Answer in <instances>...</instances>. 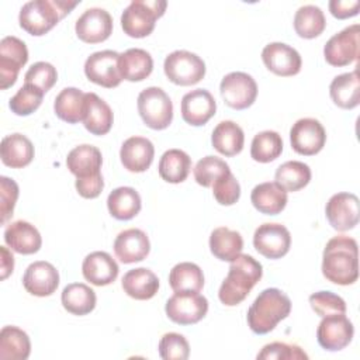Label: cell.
<instances>
[{"instance_id": "1", "label": "cell", "mask_w": 360, "mask_h": 360, "mask_svg": "<svg viewBox=\"0 0 360 360\" xmlns=\"http://www.w3.org/2000/svg\"><path fill=\"white\" fill-rule=\"evenodd\" d=\"M323 277L338 285H350L359 278L357 242L346 235L328 240L322 255Z\"/></svg>"}, {"instance_id": "2", "label": "cell", "mask_w": 360, "mask_h": 360, "mask_svg": "<svg viewBox=\"0 0 360 360\" xmlns=\"http://www.w3.org/2000/svg\"><path fill=\"white\" fill-rule=\"evenodd\" d=\"M263 276L262 264L250 255H239L231 262L228 274L222 281L218 298L226 307L240 304L260 281Z\"/></svg>"}, {"instance_id": "3", "label": "cell", "mask_w": 360, "mask_h": 360, "mask_svg": "<svg viewBox=\"0 0 360 360\" xmlns=\"http://www.w3.org/2000/svg\"><path fill=\"white\" fill-rule=\"evenodd\" d=\"M291 312V301L278 288L263 290L248 309V325L256 335L271 332Z\"/></svg>"}, {"instance_id": "4", "label": "cell", "mask_w": 360, "mask_h": 360, "mask_svg": "<svg viewBox=\"0 0 360 360\" xmlns=\"http://www.w3.org/2000/svg\"><path fill=\"white\" fill-rule=\"evenodd\" d=\"M80 1L34 0L25 3L18 15L20 27L30 35L41 37L49 32Z\"/></svg>"}, {"instance_id": "5", "label": "cell", "mask_w": 360, "mask_h": 360, "mask_svg": "<svg viewBox=\"0 0 360 360\" xmlns=\"http://www.w3.org/2000/svg\"><path fill=\"white\" fill-rule=\"evenodd\" d=\"M167 3L163 0H132L122 11L121 27L128 37L143 38L152 34L155 22L165 14Z\"/></svg>"}, {"instance_id": "6", "label": "cell", "mask_w": 360, "mask_h": 360, "mask_svg": "<svg viewBox=\"0 0 360 360\" xmlns=\"http://www.w3.org/2000/svg\"><path fill=\"white\" fill-rule=\"evenodd\" d=\"M138 112L142 121L152 129L167 128L173 120V104L160 87H146L138 96Z\"/></svg>"}, {"instance_id": "7", "label": "cell", "mask_w": 360, "mask_h": 360, "mask_svg": "<svg viewBox=\"0 0 360 360\" xmlns=\"http://www.w3.org/2000/svg\"><path fill=\"white\" fill-rule=\"evenodd\" d=\"M163 70L172 83L193 86L205 76V63L198 55L180 49L166 56Z\"/></svg>"}, {"instance_id": "8", "label": "cell", "mask_w": 360, "mask_h": 360, "mask_svg": "<svg viewBox=\"0 0 360 360\" xmlns=\"http://www.w3.org/2000/svg\"><path fill=\"white\" fill-rule=\"evenodd\" d=\"M166 315L179 325L200 322L208 312V301L200 292L176 291L166 302Z\"/></svg>"}, {"instance_id": "9", "label": "cell", "mask_w": 360, "mask_h": 360, "mask_svg": "<svg viewBox=\"0 0 360 360\" xmlns=\"http://www.w3.org/2000/svg\"><path fill=\"white\" fill-rule=\"evenodd\" d=\"M359 24H352L329 38L323 46L325 60L330 66L342 68L357 60L359 58Z\"/></svg>"}, {"instance_id": "10", "label": "cell", "mask_w": 360, "mask_h": 360, "mask_svg": "<svg viewBox=\"0 0 360 360\" xmlns=\"http://www.w3.org/2000/svg\"><path fill=\"white\" fill-rule=\"evenodd\" d=\"M219 91L226 105L233 110H245L255 103L257 84L255 79L245 72H231L221 80Z\"/></svg>"}, {"instance_id": "11", "label": "cell", "mask_w": 360, "mask_h": 360, "mask_svg": "<svg viewBox=\"0 0 360 360\" xmlns=\"http://www.w3.org/2000/svg\"><path fill=\"white\" fill-rule=\"evenodd\" d=\"M118 60L120 53L115 51L94 52L84 62V75L90 82L105 89L117 87L122 80Z\"/></svg>"}, {"instance_id": "12", "label": "cell", "mask_w": 360, "mask_h": 360, "mask_svg": "<svg viewBox=\"0 0 360 360\" xmlns=\"http://www.w3.org/2000/svg\"><path fill=\"white\" fill-rule=\"evenodd\" d=\"M28 60V49L24 41L8 35L0 41V89L11 87L18 77L20 69Z\"/></svg>"}, {"instance_id": "13", "label": "cell", "mask_w": 360, "mask_h": 360, "mask_svg": "<svg viewBox=\"0 0 360 360\" xmlns=\"http://www.w3.org/2000/svg\"><path fill=\"white\" fill-rule=\"evenodd\" d=\"M353 335V323L345 314L323 316L316 329V340L319 346L328 352L345 349L352 342Z\"/></svg>"}, {"instance_id": "14", "label": "cell", "mask_w": 360, "mask_h": 360, "mask_svg": "<svg viewBox=\"0 0 360 360\" xmlns=\"http://www.w3.org/2000/svg\"><path fill=\"white\" fill-rule=\"evenodd\" d=\"M290 142L298 155L312 156L325 146L326 132L318 120L301 118L290 129Z\"/></svg>"}, {"instance_id": "15", "label": "cell", "mask_w": 360, "mask_h": 360, "mask_svg": "<svg viewBox=\"0 0 360 360\" xmlns=\"http://www.w3.org/2000/svg\"><path fill=\"white\" fill-rule=\"evenodd\" d=\"M253 246L262 256L267 259H280L290 250V231L281 224H262L253 233Z\"/></svg>"}, {"instance_id": "16", "label": "cell", "mask_w": 360, "mask_h": 360, "mask_svg": "<svg viewBox=\"0 0 360 360\" xmlns=\"http://www.w3.org/2000/svg\"><path fill=\"white\" fill-rule=\"evenodd\" d=\"M325 215L329 225L339 231H350L359 224L360 208L359 198L353 193L333 194L325 207Z\"/></svg>"}, {"instance_id": "17", "label": "cell", "mask_w": 360, "mask_h": 360, "mask_svg": "<svg viewBox=\"0 0 360 360\" xmlns=\"http://www.w3.org/2000/svg\"><path fill=\"white\" fill-rule=\"evenodd\" d=\"M75 30L80 41L98 44L110 38L112 32V18L107 10L91 7L76 20Z\"/></svg>"}, {"instance_id": "18", "label": "cell", "mask_w": 360, "mask_h": 360, "mask_svg": "<svg viewBox=\"0 0 360 360\" xmlns=\"http://www.w3.org/2000/svg\"><path fill=\"white\" fill-rule=\"evenodd\" d=\"M262 60L270 72L283 77L300 73L302 66L298 51L283 42L267 44L262 51Z\"/></svg>"}, {"instance_id": "19", "label": "cell", "mask_w": 360, "mask_h": 360, "mask_svg": "<svg viewBox=\"0 0 360 360\" xmlns=\"http://www.w3.org/2000/svg\"><path fill=\"white\" fill-rule=\"evenodd\" d=\"M180 108L181 117L187 124L193 127H201L214 117L217 111V103L208 90L195 89L183 96Z\"/></svg>"}, {"instance_id": "20", "label": "cell", "mask_w": 360, "mask_h": 360, "mask_svg": "<svg viewBox=\"0 0 360 360\" xmlns=\"http://www.w3.org/2000/svg\"><path fill=\"white\" fill-rule=\"evenodd\" d=\"M22 285L31 295H52L59 285V273L49 262H34L27 267L22 276Z\"/></svg>"}, {"instance_id": "21", "label": "cell", "mask_w": 360, "mask_h": 360, "mask_svg": "<svg viewBox=\"0 0 360 360\" xmlns=\"http://www.w3.org/2000/svg\"><path fill=\"white\" fill-rule=\"evenodd\" d=\"M103 156L98 148L93 145H79L73 148L66 158V166L76 180H89L101 176Z\"/></svg>"}, {"instance_id": "22", "label": "cell", "mask_w": 360, "mask_h": 360, "mask_svg": "<svg viewBox=\"0 0 360 360\" xmlns=\"http://www.w3.org/2000/svg\"><path fill=\"white\" fill-rule=\"evenodd\" d=\"M150 250L148 235L138 228L120 232L114 240V253L124 264L142 262Z\"/></svg>"}, {"instance_id": "23", "label": "cell", "mask_w": 360, "mask_h": 360, "mask_svg": "<svg viewBox=\"0 0 360 360\" xmlns=\"http://www.w3.org/2000/svg\"><path fill=\"white\" fill-rule=\"evenodd\" d=\"M153 143L143 136H131L121 145L120 158L122 166L132 173L148 170L153 162Z\"/></svg>"}, {"instance_id": "24", "label": "cell", "mask_w": 360, "mask_h": 360, "mask_svg": "<svg viewBox=\"0 0 360 360\" xmlns=\"http://www.w3.org/2000/svg\"><path fill=\"white\" fill-rule=\"evenodd\" d=\"M118 264L107 252H91L82 264L83 277L93 285L104 287L115 281L118 277Z\"/></svg>"}, {"instance_id": "25", "label": "cell", "mask_w": 360, "mask_h": 360, "mask_svg": "<svg viewBox=\"0 0 360 360\" xmlns=\"http://www.w3.org/2000/svg\"><path fill=\"white\" fill-rule=\"evenodd\" d=\"M4 240L11 250L20 255H32L41 249L42 238L38 229L22 219L7 225L4 231Z\"/></svg>"}, {"instance_id": "26", "label": "cell", "mask_w": 360, "mask_h": 360, "mask_svg": "<svg viewBox=\"0 0 360 360\" xmlns=\"http://www.w3.org/2000/svg\"><path fill=\"white\" fill-rule=\"evenodd\" d=\"M114 121L111 107L96 93H86V105L83 125L93 135H105L110 132Z\"/></svg>"}, {"instance_id": "27", "label": "cell", "mask_w": 360, "mask_h": 360, "mask_svg": "<svg viewBox=\"0 0 360 360\" xmlns=\"http://www.w3.org/2000/svg\"><path fill=\"white\" fill-rule=\"evenodd\" d=\"M1 162L11 169H22L34 159V145L22 134H11L1 139Z\"/></svg>"}, {"instance_id": "28", "label": "cell", "mask_w": 360, "mask_h": 360, "mask_svg": "<svg viewBox=\"0 0 360 360\" xmlns=\"http://www.w3.org/2000/svg\"><path fill=\"white\" fill-rule=\"evenodd\" d=\"M124 292L134 300L145 301L155 297L159 290V278L158 276L146 269L138 267L127 271L121 281Z\"/></svg>"}, {"instance_id": "29", "label": "cell", "mask_w": 360, "mask_h": 360, "mask_svg": "<svg viewBox=\"0 0 360 360\" xmlns=\"http://www.w3.org/2000/svg\"><path fill=\"white\" fill-rule=\"evenodd\" d=\"M250 201L259 212L266 215H277L287 205V191L276 181H264L253 187Z\"/></svg>"}, {"instance_id": "30", "label": "cell", "mask_w": 360, "mask_h": 360, "mask_svg": "<svg viewBox=\"0 0 360 360\" xmlns=\"http://www.w3.org/2000/svg\"><path fill=\"white\" fill-rule=\"evenodd\" d=\"M329 94L332 101L343 110L357 107L360 103V79L357 69L336 76L329 86Z\"/></svg>"}, {"instance_id": "31", "label": "cell", "mask_w": 360, "mask_h": 360, "mask_svg": "<svg viewBox=\"0 0 360 360\" xmlns=\"http://www.w3.org/2000/svg\"><path fill=\"white\" fill-rule=\"evenodd\" d=\"M120 73L124 80L141 82L153 70V59L149 52L141 48H129L120 53Z\"/></svg>"}, {"instance_id": "32", "label": "cell", "mask_w": 360, "mask_h": 360, "mask_svg": "<svg viewBox=\"0 0 360 360\" xmlns=\"http://www.w3.org/2000/svg\"><path fill=\"white\" fill-rule=\"evenodd\" d=\"M86 105V93L76 87H65L55 97L53 110L58 118L68 124L83 121Z\"/></svg>"}, {"instance_id": "33", "label": "cell", "mask_w": 360, "mask_h": 360, "mask_svg": "<svg viewBox=\"0 0 360 360\" xmlns=\"http://www.w3.org/2000/svg\"><path fill=\"white\" fill-rule=\"evenodd\" d=\"M212 146L224 156H235L242 152L245 143L243 129L233 121H221L211 135Z\"/></svg>"}, {"instance_id": "34", "label": "cell", "mask_w": 360, "mask_h": 360, "mask_svg": "<svg viewBox=\"0 0 360 360\" xmlns=\"http://www.w3.org/2000/svg\"><path fill=\"white\" fill-rule=\"evenodd\" d=\"M107 207L111 217L120 221H128L139 214L142 201L135 188L118 187L108 194Z\"/></svg>"}, {"instance_id": "35", "label": "cell", "mask_w": 360, "mask_h": 360, "mask_svg": "<svg viewBox=\"0 0 360 360\" xmlns=\"http://www.w3.org/2000/svg\"><path fill=\"white\" fill-rule=\"evenodd\" d=\"M243 249V239L239 232L232 231L226 226L215 228L210 236V250L211 253L222 260L232 262L236 259Z\"/></svg>"}, {"instance_id": "36", "label": "cell", "mask_w": 360, "mask_h": 360, "mask_svg": "<svg viewBox=\"0 0 360 360\" xmlns=\"http://www.w3.org/2000/svg\"><path fill=\"white\" fill-rule=\"evenodd\" d=\"M63 308L73 315H87L96 308V292L83 283L68 284L60 295Z\"/></svg>"}, {"instance_id": "37", "label": "cell", "mask_w": 360, "mask_h": 360, "mask_svg": "<svg viewBox=\"0 0 360 360\" xmlns=\"http://www.w3.org/2000/svg\"><path fill=\"white\" fill-rule=\"evenodd\" d=\"M31 353L28 335L17 326H4L0 332V359L25 360Z\"/></svg>"}, {"instance_id": "38", "label": "cell", "mask_w": 360, "mask_h": 360, "mask_svg": "<svg viewBox=\"0 0 360 360\" xmlns=\"http://www.w3.org/2000/svg\"><path fill=\"white\" fill-rule=\"evenodd\" d=\"M191 169L190 156L181 149L166 150L159 160V176L167 183H183Z\"/></svg>"}, {"instance_id": "39", "label": "cell", "mask_w": 360, "mask_h": 360, "mask_svg": "<svg viewBox=\"0 0 360 360\" xmlns=\"http://www.w3.org/2000/svg\"><path fill=\"white\" fill-rule=\"evenodd\" d=\"M169 284L176 291L200 292L204 287V274L200 266L191 262L177 263L169 273Z\"/></svg>"}, {"instance_id": "40", "label": "cell", "mask_w": 360, "mask_h": 360, "mask_svg": "<svg viewBox=\"0 0 360 360\" xmlns=\"http://www.w3.org/2000/svg\"><path fill=\"white\" fill-rule=\"evenodd\" d=\"M326 27V20L323 11L318 6L307 4L301 6L294 15V30L305 39H312L319 37Z\"/></svg>"}, {"instance_id": "41", "label": "cell", "mask_w": 360, "mask_h": 360, "mask_svg": "<svg viewBox=\"0 0 360 360\" xmlns=\"http://www.w3.org/2000/svg\"><path fill=\"white\" fill-rule=\"evenodd\" d=\"M274 180L285 191H298L309 183L311 169L304 162L288 160L277 167Z\"/></svg>"}, {"instance_id": "42", "label": "cell", "mask_w": 360, "mask_h": 360, "mask_svg": "<svg viewBox=\"0 0 360 360\" xmlns=\"http://www.w3.org/2000/svg\"><path fill=\"white\" fill-rule=\"evenodd\" d=\"M283 152V139L276 131H262L255 135L250 145V156L259 163L276 160Z\"/></svg>"}, {"instance_id": "43", "label": "cell", "mask_w": 360, "mask_h": 360, "mask_svg": "<svg viewBox=\"0 0 360 360\" xmlns=\"http://www.w3.org/2000/svg\"><path fill=\"white\" fill-rule=\"evenodd\" d=\"M44 91L32 84L25 83L22 87L18 89V91L10 98L8 107L15 115H30L34 111H37L42 103Z\"/></svg>"}, {"instance_id": "44", "label": "cell", "mask_w": 360, "mask_h": 360, "mask_svg": "<svg viewBox=\"0 0 360 360\" xmlns=\"http://www.w3.org/2000/svg\"><path fill=\"white\" fill-rule=\"evenodd\" d=\"M228 163L225 160L217 158V156H205L197 162L194 166V179L195 181L202 187H211L214 181L229 172Z\"/></svg>"}, {"instance_id": "45", "label": "cell", "mask_w": 360, "mask_h": 360, "mask_svg": "<svg viewBox=\"0 0 360 360\" xmlns=\"http://www.w3.org/2000/svg\"><path fill=\"white\" fill-rule=\"evenodd\" d=\"M159 356L163 360H186L190 356V345L180 333H165L159 342Z\"/></svg>"}, {"instance_id": "46", "label": "cell", "mask_w": 360, "mask_h": 360, "mask_svg": "<svg viewBox=\"0 0 360 360\" xmlns=\"http://www.w3.org/2000/svg\"><path fill=\"white\" fill-rule=\"evenodd\" d=\"M309 305L314 312L322 318L333 314H346L345 300L330 291H318L311 294Z\"/></svg>"}, {"instance_id": "47", "label": "cell", "mask_w": 360, "mask_h": 360, "mask_svg": "<svg viewBox=\"0 0 360 360\" xmlns=\"http://www.w3.org/2000/svg\"><path fill=\"white\" fill-rule=\"evenodd\" d=\"M58 80V72L49 62H37L25 72L24 82L41 89L44 93L51 90Z\"/></svg>"}, {"instance_id": "48", "label": "cell", "mask_w": 360, "mask_h": 360, "mask_svg": "<svg viewBox=\"0 0 360 360\" xmlns=\"http://www.w3.org/2000/svg\"><path fill=\"white\" fill-rule=\"evenodd\" d=\"M259 360H307L308 354L297 345H290L284 342H271L262 347L257 353Z\"/></svg>"}, {"instance_id": "49", "label": "cell", "mask_w": 360, "mask_h": 360, "mask_svg": "<svg viewBox=\"0 0 360 360\" xmlns=\"http://www.w3.org/2000/svg\"><path fill=\"white\" fill-rule=\"evenodd\" d=\"M211 187L214 198L221 205H232L240 197V186L231 170L218 177Z\"/></svg>"}, {"instance_id": "50", "label": "cell", "mask_w": 360, "mask_h": 360, "mask_svg": "<svg viewBox=\"0 0 360 360\" xmlns=\"http://www.w3.org/2000/svg\"><path fill=\"white\" fill-rule=\"evenodd\" d=\"M18 184L6 176L0 177V215L1 224H6L7 219L13 215L17 198H18Z\"/></svg>"}, {"instance_id": "51", "label": "cell", "mask_w": 360, "mask_h": 360, "mask_svg": "<svg viewBox=\"0 0 360 360\" xmlns=\"http://www.w3.org/2000/svg\"><path fill=\"white\" fill-rule=\"evenodd\" d=\"M360 1L359 0H330L329 1V11L335 18L345 20L349 17H354L359 14Z\"/></svg>"}, {"instance_id": "52", "label": "cell", "mask_w": 360, "mask_h": 360, "mask_svg": "<svg viewBox=\"0 0 360 360\" xmlns=\"http://www.w3.org/2000/svg\"><path fill=\"white\" fill-rule=\"evenodd\" d=\"M1 253V280H6L14 269V257L6 246H0Z\"/></svg>"}]
</instances>
